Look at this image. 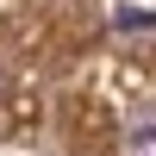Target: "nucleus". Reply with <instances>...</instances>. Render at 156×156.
Segmentation results:
<instances>
[{
    "label": "nucleus",
    "mask_w": 156,
    "mask_h": 156,
    "mask_svg": "<svg viewBox=\"0 0 156 156\" xmlns=\"http://www.w3.org/2000/svg\"><path fill=\"white\" fill-rule=\"evenodd\" d=\"M119 156H156V106H144V112H131V119H125Z\"/></svg>",
    "instance_id": "f257e3e1"
}]
</instances>
